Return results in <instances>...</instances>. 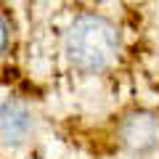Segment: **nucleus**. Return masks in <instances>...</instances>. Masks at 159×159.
<instances>
[{"label":"nucleus","mask_w":159,"mask_h":159,"mask_svg":"<svg viewBox=\"0 0 159 159\" xmlns=\"http://www.w3.org/2000/svg\"><path fill=\"white\" fill-rule=\"evenodd\" d=\"M119 141L133 157H146L159 146V117L154 111H133L119 125Z\"/></svg>","instance_id":"nucleus-2"},{"label":"nucleus","mask_w":159,"mask_h":159,"mask_svg":"<svg viewBox=\"0 0 159 159\" xmlns=\"http://www.w3.org/2000/svg\"><path fill=\"white\" fill-rule=\"evenodd\" d=\"M34 133V117L24 103L3 101L0 103V146H21Z\"/></svg>","instance_id":"nucleus-3"},{"label":"nucleus","mask_w":159,"mask_h":159,"mask_svg":"<svg viewBox=\"0 0 159 159\" xmlns=\"http://www.w3.org/2000/svg\"><path fill=\"white\" fill-rule=\"evenodd\" d=\"M119 29L101 13H82L64 32V56L80 74H101L117 61Z\"/></svg>","instance_id":"nucleus-1"},{"label":"nucleus","mask_w":159,"mask_h":159,"mask_svg":"<svg viewBox=\"0 0 159 159\" xmlns=\"http://www.w3.org/2000/svg\"><path fill=\"white\" fill-rule=\"evenodd\" d=\"M11 34H13L11 16L6 13V8H0V58H3V53L8 51V45H11Z\"/></svg>","instance_id":"nucleus-4"}]
</instances>
